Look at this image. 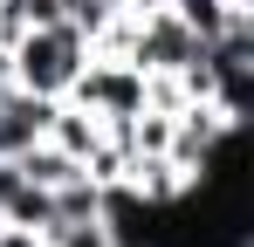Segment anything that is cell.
Returning a JSON list of instances; mask_svg holds the SVG:
<instances>
[{
	"label": "cell",
	"instance_id": "cell-4",
	"mask_svg": "<svg viewBox=\"0 0 254 247\" xmlns=\"http://www.w3.org/2000/svg\"><path fill=\"white\" fill-rule=\"evenodd\" d=\"M234 130H248V124H234L227 110H213V103H186V110L172 117V144H165V158L179 165L186 179H199V172L220 158V144H227Z\"/></svg>",
	"mask_w": 254,
	"mask_h": 247
},
{
	"label": "cell",
	"instance_id": "cell-11",
	"mask_svg": "<svg viewBox=\"0 0 254 247\" xmlns=\"http://www.w3.org/2000/svg\"><path fill=\"white\" fill-rule=\"evenodd\" d=\"M124 247H130V241H124Z\"/></svg>",
	"mask_w": 254,
	"mask_h": 247
},
{
	"label": "cell",
	"instance_id": "cell-10",
	"mask_svg": "<svg viewBox=\"0 0 254 247\" xmlns=\"http://www.w3.org/2000/svg\"><path fill=\"white\" fill-rule=\"evenodd\" d=\"M0 247H48L35 227H0Z\"/></svg>",
	"mask_w": 254,
	"mask_h": 247
},
{
	"label": "cell",
	"instance_id": "cell-9",
	"mask_svg": "<svg viewBox=\"0 0 254 247\" xmlns=\"http://www.w3.org/2000/svg\"><path fill=\"white\" fill-rule=\"evenodd\" d=\"M42 241H48V247H124V241H117V227H110V213H103V220H69V227H48Z\"/></svg>",
	"mask_w": 254,
	"mask_h": 247
},
{
	"label": "cell",
	"instance_id": "cell-6",
	"mask_svg": "<svg viewBox=\"0 0 254 247\" xmlns=\"http://www.w3.org/2000/svg\"><path fill=\"white\" fill-rule=\"evenodd\" d=\"M48 96H35V89H0V158H21L28 144H42L48 137Z\"/></svg>",
	"mask_w": 254,
	"mask_h": 247
},
{
	"label": "cell",
	"instance_id": "cell-1",
	"mask_svg": "<svg viewBox=\"0 0 254 247\" xmlns=\"http://www.w3.org/2000/svg\"><path fill=\"white\" fill-rule=\"evenodd\" d=\"M83 62H89V35L76 21H48V28H28V35L7 41V76H14V89H35L48 103L69 96V82L83 76Z\"/></svg>",
	"mask_w": 254,
	"mask_h": 247
},
{
	"label": "cell",
	"instance_id": "cell-7",
	"mask_svg": "<svg viewBox=\"0 0 254 247\" xmlns=\"http://www.w3.org/2000/svg\"><path fill=\"white\" fill-rule=\"evenodd\" d=\"M172 14H179V28L199 41H220V35H234V28H254V7H241V0H165Z\"/></svg>",
	"mask_w": 254,
	"mask_h": 247
},
{
	"label": "cell",
	"instance_id": "cell-8",
	"mask_svg": "<svg viewBox=\"0 0 254 247\" xmlns=\"http://www.w3.org/2000/svg\"><path fill=\"white\" fill-rule=\"evenodd\" d=\"M21 172H28V179H35V185H48V192H55V185H62V179H76V172H83V165L69 158V151H55V144H28V151H21Z\"/></svg>",
	"mask_w": 254,
	"mask_h": 247
},
{
	"label": "cell",
	"instance_id": "cell-5",
	"mask_svg": "<svg viewBox=\"0 0 254 247\" xmlns=\"http://www.w3.org/2000/svg\"><path fill=\"white\" fill-rule=\"evenodd\" d=\"M0 227H35V234L55 227V192L35 185L21 158H0Z\"/></svg>",
	"mask_w": 254,
	"mask_h": 247
},
{
	"label": "cell",
	"instance_id": "cell-2",
	"mask_svg": "<svg viewBox=\"0 0 254 247\" xmlns=\"http://www.w3.org/2000/svg\"><path fill=\"white\" fill-rule=\"evenodd\" d=\"M69 103H83V110H96L103 124H124L144 110V69L137 62H124V55H89L83 76L69 82Z\"/></svg>",
	"mask_w": 254,
	"mask_h": 247
},
{
	"label": "cell",
	"instance_id": "cell-3",
	"mask_svg": "<svg viewBox=\"0 0 254 247\" xmlns=\"http://www.w3.org/2000/svg\"><path fill=\"white\" fill-rule=\"evenodd\" d=\"M199 69H206V103H213V110H227L234 124H248V89H254V28H234V35L206 41Z\"/></svg>",
	"mask_w": 254,
	"mask_h": 247
}]
</instances>
